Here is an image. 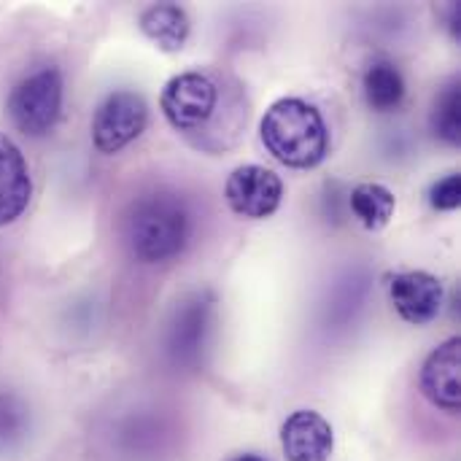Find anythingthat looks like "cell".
Wrapping results in <instances>:
<instances>
[{
	"mask_svg": "<svg viewBox=\"0 0 461 461\" xmlns=\"http://www.w3.org/2000/svg\"><path fill=\"white\" fill-rule=\"evenodd\" d=\"M429 203L438 211H456L461 203V176L451 173L446 178H440L438 184H432L429 189Z\"/></svg>",
	"mask_w": 461,
	"mask_h": 461,
	"instance_id": "cell-17",
	"label": "cell"
},
{
	"mask_svg": "<svg viewBox=\"0 0 461 461\" xmlns=\"http://www.w3.org/2000/svg\"><path fill=\"white\" fill-rule=\"evenodd\" d=\"M432 130L446 143L456 146L461 140V89L459 84H451L443 89V95L435 103L432 111Z\"/></svg>",
	"mask_w": 461,
	"mask_h": 461,
	"instance_id": "cell-15",
	"label": "cell"
},
{
	"mask_svg": "<svg viewBox=\"0 0 461 461\" xmlns=\"http://www.w3.org/2000/svg\"><path fill=\"white\" fill-rule=\"evenodd\" d=\"M281 448L286 461H330L335 432L316 411H297L281 427Z\"/></svg>",
	"mask_w": 461,
	"mask_h": 461,
	"instance_id": "cell-9",
	"label": "cell"
},
{
	"mask_svg": "<svg viewBox=\"0 0 461 461\" xmlns=\"http://www.w3.org/2000/svg\"><path fill=\"white\" fill-rule=\"evenodd\" d=\"M224 197L232 213L243 219H270L284 200V181L262 165H240L224 184Z\"/></svg>",
	"mask_w": 461,
	"mask_h": 461,
	"instance_id": "cell-6",
	"label": "cell"
},
{
	"mask_svg": "<svg viewBox=\"0 0 461 461\" xmlns=\"http://www.w3.org/2000/svg\"><path fill=\"white\" fill-rule=\"evenodd\" d=\"M365 100L373 111H397L405 100V78L400 68L389 59H378L365 73Z\"/></svg>",
	"mask_w": 461,
	"mask_h": 461,
	"instance_id": "cell-13",
	"label": "cell"
},
{
	"mask_svg": "<svg viewBox=\"0 0 461 461\" xmlns=\"http://www.w3.org/2000/svg\"><path fill=\"white\" fill-rule=\"evenodd\" d=\"M424 397L446 413H459L461 408V340L448 338L438 346L421 367Z\"/></svg>",
	"mask_w": 461,
	"mask_h": 461,
	"instance_id": "cell-8",
	"label": "cell"
},
{
	"mask_svg": "<svg viewBox=\"0 0 461 461\" xmlns=\"http://www.w3.org/2000/svg\"><path fill=\"white\" fill-rule=\"evenodd\" d=\"M192 221L181 197L154 192L140 197L127 216L130 251L149 265L178 257L189 240Z\"/></svg>",
	"mask_w": 461,
	"mask_h": 461,
	"instance_id": "cell-2",
	"label": "cell"
},
{
	"mask_svg": "<svg viewBox=\"0 0 461 461\" xmlns=\"http://www.w3.org/2000/svg\"><path fill=\"white\" fill-rule=\"evenodd\" d=\"M27 408L14 394H0V451L19 446L27 435Z\"/></svg>",
	"mask_w": 461,
	"mask_h": 461,
	"instance_id": "cell-16",
	"label": "cell"
},
{
	"mask_svg": "<svg viewBox=\"0 0 461 461\" xmlns=\"http://www.w3.org/2000/svg\"><path fill=\"white\" fill-rule=\"evenodd\" d=\"M32 178L19 146L0 132V227L14 224L30 205Z\"/></svg>",
	"mask_w": 461,
	"mask_h": 461,
	"instance_id": "cell-10",
	"label": "cell"
},
{
	"mask_svg": "<svg viewBox=\"0 0 461 461\" xmlns=\"http://www.w3.org/2000/svg\"><path fill=\"white\" fill-rule=\"evenodd\" d=\"M232 461H267V459H262V456H257V454H243V456H235Z\"/></svg>",
	"mask_w": 461,
	"mask_h": 461,
	"instance_id": "cell-18",
	"label": "cell"
},
{
	"mask_svg": "<svg viewBox=\"0 0 461 461\" xmlns=\"http://www.w3.org/2000/svg\"><path fill=\"white\" fill-rule=\"evenodd\" d=\"M149 124V105L132 89L111 92L95 111L92 143L100 154H116L143 135Z\"/></svg>",
	"mask_w": 461,
	"mask_h": 461,
	"instance_id": "cell-5",
	"label": "cell"
},
{
	"mask_svg": "<svg viewBox=\"0 0 461 461\" xmlns=\"http://www.w3.org/2000/svg\"><path fill=\"white\" fill-rule=\"evenodd\" d=\"M348 203H351V211L359 219V224L365 230H373V232L375 230H384L392 221L394 211H397L394 192L389 186H384V184H375V181L357 184L351 189Z\"/></svg>",
	"mask_w": 461,
	"mask_h": 461,
	"instance_id": "cell-14",
	"label": "cell"
},
{
	"mask_svg": "<svg viewBox=\"0 0 461 461\" xmlns=\"http://www.w3.org/2000/svg\"><path fill=\"white\" fill-rule=\"evenodd\" d=\"M62 73L57 68H43L11 89L8 116L19 132L30 138L49 135L62 113Z\"/></svg>",
	"mask_w": 461,
	"mask_h": 461,
	"instance_id": "cell-4",
	"label": "cell"
},
{
	"mask_svg": "<svg viewBox=\"0 0 461 461\" xmlns=\"http://www.w3.org/2000/svg\"><path fill=\"white\" fill-rule=\"evenodd\" d=\"M265 149L286 167L311 170L330 154V130L321 111L300 97L276 100L259 124Z\"/></svg>",
	"mask_w": 461,
	"mask_h": 461,
	"instance_id": "cell-1",
	"label": "cell"
},
{
	"mask_svg": "<svg viewBox=\"0 0 461 461\" xmlns=\"http://www.w3.org/2000/svg\"><path fill=\"white\" fill-rule=\"evenodd\" d=\"M389 297L402 321L413 327H424L440 316L446 292L438 276L424 270H408V273H397L389 281Z\"/></svg>",
	"mask_w": 461,
	"mask_h": 461,
	"instance_id": "cell-7",
	"label": "cell"
},
{
	"mask_svg": "<svg viewBox=\"0 0 461 461\" xmlns=\"http://www.w3.org/2000/svg\"><path fill=\"white\" fill-rule=\"evenodd\" d=\"M138 24H140V32L157 49H162L167 54L181 51L189 38V30H192L186 11L176 3H157V5L143 8L138 16Z\"/></svg>",
	"mask_w": 461,
	"mask_h": 461,
	"instance_id": "cell-12",
	"label": "cell"
},
{
	"mask_svg": "<svg viewBox=\"0 0 461 461\" xmlns=\"http://www.w3.org/2000/svg\"><path fill=\"white\" fill-rule=\"evenodd\" d=\"M211 313H213V297L194 294L176 311L173 327H170V354L176 362H194L205 346L208 330H211Z\"/></svg>",
	"mask_w": 461,
	"mask_h": 461,
	"instance_id": "cell-11",
	"label": "cell"
},
{
	"mask_svg": "<svg viewBox=\"0 0 461 461\" xmlns=\"http://www.w3.org/2000/svg\"><path fill=\"white\" fill-rule=\"evenodd\" d=\"M219 84L211 73L186 70L173 76L159 97V108L167 124L181 135H200L208 130L219 111Z\"/></svg>",
	"mask_w": 461,
	"mask_h": 461,
	"instance_id": "cell-3",
	"label": "cell"
}]
</instances>
